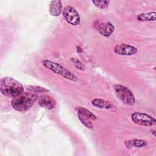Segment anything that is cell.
Here are the masks:
<instances>
[{
  "label": "cell",
  "mask_w": 156,
  "mask_h": 156,
  "mask_svg": "<svg viewBox=\"0 0 156 156\" xmlns=\"http://www.w3.org/2000/svg\"><path fill=\"white\" fill-rule=\"evenodd\" d=\"M0 90L3 95L15 98L24 92V87L14 78L5 77L0 80Z\"/></svg>",
  "instance_id": "1"
},
{
  "label": "cell",
  "mask_w": 156,
  "mask_h": 156,
  "mask_svg": "<svg viewBox=\"0 0 156 156\" xmlns=\"http://www.w3.org/2000/svg\"><path fill=\"white\" fill-rule=\"evenodd\" d=\"M38 96L34 93L25 92L13 98L11 105L13 109L18 112L29 110L38 99Z\"/></svg>",
  "instance_id": "2"
},
{
  "label": "cell",
  "mask_w": 156,
  "mask_h": 156,
  "mask_svg": "<svg viewBox=\"0 0 156 156\" xmlns=\"http://www.w3.org/2000/svg\"><path fill=\"white\" fill-rule=\"evenodd\" d=\"M43 65L44 67L49 69L53 73L61 76L62 77L73 81V82H76L78 80L77 77L70 72L69 70L60 65L59 63H57L56 62H52L51 60H44L43 61Z\"/></svg>",
  "instance_id": "3"
},
{
  "label": "cell",
  "mask_w": 156,
  "mask_h": 156,
  "mask_svg": "<svg viewBox=\"0 0 156 156\" xmlns=\"http://www.w3.org/2000/svg\"><path fill=\"white\" fill-rule=\"evenodd\" d=\"M113 88L117 98L124 104L127 105H133L135 102V99L132 92L126 87L115 84Z\"/></svg>",
  "instance_id": "4"
},
{
  "label": "cell",
  "mask_w": 156,
  "mask_h": 156,
  "mask_svg": "<svg viewBox=\"0 0 156 156\" xmlns=\"http://www.w3.org/2000/svg\"><path fill=\"white\" fill-rule=\"evenodd\" d=\"M77 116L80 122L88 129H92L93 127L91 121L97 119V117L92 112L82 107L78 108Z\"/></svg>",
  "instance_id": "5"
},
{
  "label": "cell",
  "mask_w": 156,
  "mask_h": 156,
  "mask_svg": "<svg viewBox=\"0 0 156 156\" xmlns=\"http://www.w3.org/2000/svg\"><path fill=\"white\" fill-rule=\"evenodd\" d=\"M65 21L72 26H77L80 23V18L77 11L72 6L65 7L62 12Z\"/></svg>",
  "instance_id": "6"
},
{
  "label": "cell",
  "mask_w": 156,
  "mask_h": 156,
  "mask_svg": "<svg viewBox=\"0 0 156 156\" xmlns=\"http://www.w3.org/2000/svg\"><path fill=\"white\" fill-rule=\"evenodd\" d=\"M131 118L135 124L144 126L151 127L156 124V121L153 117L144 113L134 112L132 114Z\"/></svg>",
  "instance_id": "7"
},
{
  "label": "cell",
  "mask_w": 156,
  "mask_h": 156,
  "mask_svg": "<svg viewBox=\"0 0 156 156\" xmlns=\"http://www.w3.org/2000/svg\"><path fill=\"white\" fill-rule=\"evenodd\" d=\"M137 51L136 48L126 44H118L114 48V52L121 55H132L136 54Z\"/></svg>",
  "instance_id": "8"
},
{
  "label": "cell",
  "mask_w": 156,
  "mask_h": 156,
  "mask_svg": "<svg viewBox=\"0 0 156 156\" xmlns=\"http://www.w3.org/2000/svg\"><path fill=\"white\" fill-rule=\"evenodd\" d=\"M38 102L40 107L47 110H52L55 107L56 102L51 96L42 94L38 98Z\"/></svg>",
  "instance_id": "9"
},
{
  "label": "cell",
  "mask_w": 156,
  "mask_h": 156,
  "mask_svg": "<svg viewBox=\"0 0 156 156\" xmlns=\"http://www.w3.org/2000/svg\"><path fill=\"white\" fill-rule=\"evenodd\" d=\"M98 30L100 34L104 37L110 36L115 30V27L112 23L110 22L102 23L98 25Z\"/></svg>",
  "instance_id": "10"
},
{
  "label": "cell",
  "mask_w": 156,
  "mask_h": 156,
  "mask_svg": "<svg viewBox=\"0 0 156 156\" xmlns=\"http://www.w3.org/2000/svg\"><path fill=\"white\" fill-rule=\"evenodd\" d=\"M49 11L54 16H59L62 12V2L61 1H52L49 4Z\"/></svg>",
  "instance_id": "11"
},
{
  "label": "cell",
  "mask_w": 156,
  "mask_h": 156,
  "mask_svg": "<svg viewBox=\"0 0 156 156\" xmlns=\"http://www.w3.org/2000/svg\"><path fill=\"white\" fill-rule=\"evenodd\" d=\"M124 144L127 148L132 147H143L147 145V142L143 140L132 139L125 141Z\"/></svg>",
  "instance_id": "12"
},
{
  "label": "cell",
  "mask_w": 156,
  "mask_h": 156,
  "mask_svg": "<svg viewBox=\"0 0 156 156\" xmlns=\"http://www.w3.org/2000/svg\"><path fill=\"white\" fill-rule=\"evenodd\" d=\"M92 104L99 108L103 109H110L113 107V105L107 101L102 99H94L91 101Z\"/></svg>",
  "instance_id": "13"
},
{
  "label": "cell",
  "mask_w": 156,
  "mask_h": 156,
  "mask_svg": "<svg viewBox=\"0 0 156 156\" xmlns=\"http://www.w3.org/2000/svg\"><path fill=\"white\" fill-rule=\"evenodd\" d=\"M155 12L143 13L137 16V20L140 21H155Z\"/></svg>",
  "instance_id": "14"
},
{
  "label": "cell",
  "mask_w": 156,
  "mask_h": 156,
  "mask_svg": "<svg viewBox=\"0 0 156 156\" xmlns=\"http://www.w3.org/2000/svg\"><path fill=\"white\" fill-rule=\"evenodd\" d=\"M26 89L29 90L30 92L34 93H46L49 92V90L44 87H40V86H37V85H29L26 87Z\"/></svg>",
  "instance_id": "15"
},
{
  "label": "cell",
  "mask_w": 156,
  "mask_h": 156,
  "mask_svg": "<svg viewBox=\"0 0 156 156\" xmlns=\"http://www.w3.org/2000/svg\"><path fill=\"white\" fill-rule=\"evenodd\" d=\"M91 2L96 7L103 9L108 7L110 1H92Z\"/></svg>",
  "instance_id": "16"
},
{
  "label": "cell",
  "mask_w": 156,
  "mask_h": 156,
  "mask_svg": "<svg viewBox=\"0 0 156 156\" xmlns=\"http://www.w3.org/2000/svg\"><path fill=\"white\" fill-rule=\"evenodd\" d=\"M71 60L73 62L74 66L77 68V69H80V70H84L85 67L84 66V65L78 59L76 58H71Z\"/></svg>",
  "instance_id": "17"
},
{
  "label": "cell",
  "mask_w": 156,
  "mask_h": 156,
  "mask_svg": "<svg viewBox=\"0 0 156 156\" xmlns=\"http://www.w3.org/2000/svg\"><path fill=\"white\" fill-rule=\"evenodd\" d=\"M151 132L153 133L154 136H155V130H151Z\"/></svg>",
  "instance_id": "18"
}]
</instances>
